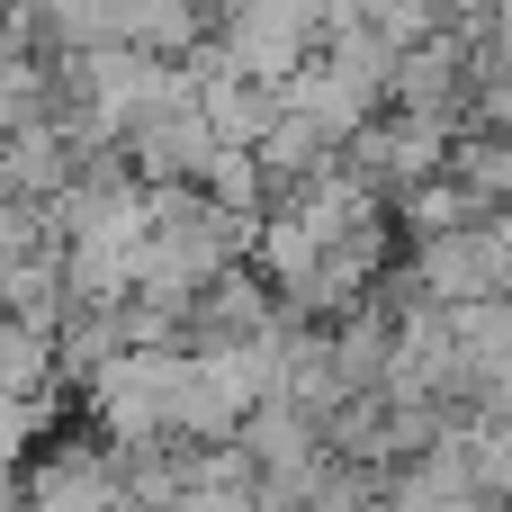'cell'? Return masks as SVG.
Listing matches in <instances>:
<instances>
[{
	"label": "cell",
	"mask_w": 512,
	"mask_h": 512,
	"mask_svg": "<svg viewBox=\"0 0 512 512\" xmlns=\"http://www.w3.org/2000/svg\"><path fill=\"white\" fill-rule=\"evenodd\" d=\"M27 512H126V459L99 432H63L27 459Z\"/></svg>",
	"instance_id": "obj_1"
},
{
	"label": "cell",
	"mask_w": 512,
	"mask_h": 512,
	"mask_svg": "<svg viewBox=\"0 0 512 512\" xmlns=\"http://www.w3.org/2000/svg\"><path fill=\"white\" fill-rule=\"evenodd\" d=\"M450 144H459L450 126H432V117H396V108H387V117H369V126L351 135V153H342V162H351V171L396 207L405 189H423V180H441V171H450Z\"/></svg>",
	"instance_id": "obj_2"
},
{
	"label": "cell",
	"mask_w": 512,
	"mask_h": 512,
	"mask_svg": "<svg viewBox=\"0 0 512 512\" xmlns=\"http://www.w3.org/2000/svg\"><path fill=\"white\" fill-rule=\"evenodd\" d=\"M126 162H135L144 189H198L207 162H216V126H207V108H198V99H162V108H144L135 135H126Z\"/></svg>",
	"instance_id": "obj_3"
},
{
	"label": "cell",
	"mask_w": 512,
	"mask_h": 512,
	"mask_svg": "<svg viewBox=\"0 0 512 512\" xmlns=\"http://www.w3.org/2000/svg\"><path fill=\"white\" fill-rule=\"evenodd\" d=\"M234 441H243V459L261 468V486H306V468L324 459V432H315L297 405H261Z\"/></svg>",
	"instance_id": "obj_4"
},
{
	"label": "cell",
	"mask_w": 512,
	"mask_h": 512,
	"mask_svg": "<svg viewBox=\"0 0 512 512\" xmlns=\"http://www.w3.org/2000/svg\"><path fill=\"white\" fill-rule=\"evenodd\" d=\"M72 171H81V153H72L54 126H36V135H9V144H0V189H18L27 207H54V198L72 189Z\"/></svg>",
	"instance_id": "obj_5"
},
{
	"label": "cell",
	"mask_w": 512,
	"mask_h": 512,
	"mask_svg": "<svg viewBox=\"0 0 512 512\" xmlns=\"http://www.w3.org/2000/svg\"><path fill=\"white\" fill-rule=\"evenodd\" d=\"M450 180L486 207V216H504L512 207V135H495V126H468L459 144H450Z\"/></svg>",
	"instance_id": "obj_6"
},
{
	"label": "cell",
	"mask_w": 512,
	"mask_h": 512,
	"mask_svg": "<svg viewBox=\"0 0 512 512\" xmlns=\"http://www.w3.org/2000/svg\"><path fill=\"white\" fill-rule=\"evenodd\" d=\"M126 512H135V504H126Z\"/></svg>",
	"instance_id": "obj_7"
}]
</instances>
